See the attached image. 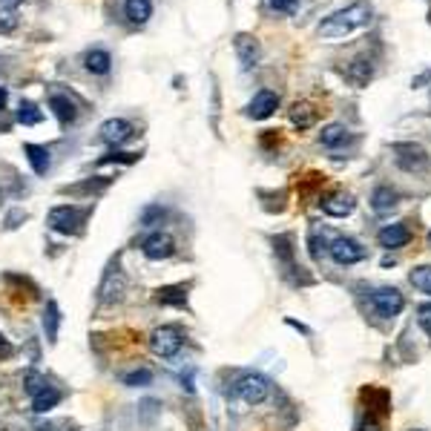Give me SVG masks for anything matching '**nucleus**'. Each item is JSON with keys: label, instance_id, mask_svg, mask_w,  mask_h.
Here are the masks:
<instances>
[{"label": "nucleus", "instance_id": "35", "mask_svg": "<svg viewBox=\"0 0 431 431\" xmlns=\"http://www.w3.org/2000/svg\"><path fill=\"white\" fill-rule=\"evenodd\" d=\"M20 219H26V213H23V210H12V213H9V219H6V228H9V230H15Z\"/></svg>", "mask_w": 431, "mask_h": 431}, {"label": "nucleus", "instance_id": "37", "mask_svg": "<svg viewBox=\"0 0 431 431\" xmlns=\"http://www.w3.org/2000/svg\"><path fill=\"white\" fill-rule=\"evenodd\" d=\"M15 354V348L6 342V339H0V360H6V357H12Z\"/></svg>", "mask_w": 431, "mask_h": 431}, {"label": "nucleus", "instance_id": "21", "mask_svg": "<svg viewBox=\"0 0 431 431\" xmlns=\"http://www.w3.org/2000/svg\"><path fill=\"white\" fill-rule=\"evenodd\" d=\"M49 107L55 110V115H58V121L61 124H69V121H75V104L69 101V95H52L49 98Z\"/></svg>", "mask_w": 431, "mask_h": 431}, {"label": "nucleus", "instance_id": "34", "mask_svg": "<svg viewBox=\"0 0 431 431\" xmlns=\"http://www.w3.org/2000/svg\"><path fill=\"white\" fill-rule=\"evenodd\" d=\"M138 155L136 153H112V155H107V158H101V164H107V161H124V164H133Z\"/></svg>", "mask_w": 431, "mask_h": 431}, {"label": "nucleus", "instance_id": "15", "mask_svg": "<svg viewBox=\"0 0 431 431\" xmlns=\"http://www.w3.org/2000/svg\"><path fill=\"white\" fill-rule=\"evenodd\" d=\"M124 288H126L124 273H121L118 268H115V271H110V273L104 276V285H101V302H115V299H121Z\"/></svg>", "mask_w": 431, "mask_h": 431}, {"label": "nucleus", "instance_id": "31", "mask_svg": "<svg viewBox=\"0 0 431 431\" xmlns=\"http://www.w3.org/2000/svg\"><path fill=\"white\" fill-rule=\"evenodd\" d=\"M18 29V12L15 9H0V35H9Z\"/></svg>", "mask_w": 431, "mask_h": 431}, {"label": "nucleus", "instance_id": "27", "mask_svg": "<svg viewBox=\"0 0 431 431\" xmlns=\"http://www.w3.org/2000/svg\"><path fill=\"white\" fill-rule=\"evenodd\" d=\"M40 110L32 104V101H20V107H18V121L20 124H26V126H35V124H40Z\"/></svg>", "mask_w": 431, "mask_h": 431}, {"label": "nucleus", "instance_id": "14", "mask_svg": "<svg viewBox=\"0 0 431 431\" xmlns=\"http://www.w3.org/2000/svg\"><path fill=\"white\" fill-rule=\"evenodd\" d=\"M23 153H26V158H29V164H32V170L37 172V176H47L49 167H52L49 150H47V147H40V144H26Z\"/></svg>", "mask_w": 431, "mask_h": 431}, {"label": "nucleus", "instance_id": "23", "mask_svg": "<svg viewBox=\"0 0 431 431\" xmlns=\"http://www.w3.org/2000/svg\"><path fill=\"white\" fill-rule=\"evenodd\" d=\"M331 239H333V236H328V230H319V228H314V230H311V236H308V247H311V256H314V259H322V256L328 253V244H331Z\"/></svg>", "mask_w": 431, "mask_h": 431}, {"label": "nucleus", "instance_id": "1", "mask_svg": "<svg viewBox=\"0 0 431 431\" xmlns=\"http://www.w3.org/2000/svg\"><path fill=\"white\" fill-rule=\"evenodd\" d=\"M371 18H374V6L365 4V0H357V4L345 6V9H336L333 15H328V18L319 23V37H325V40L348 37L351 32L368 26Z\"/></svg>", "mask_w": 431, "mask_h": 431}, {"label": "nucleus", "instance_id": "22", "mask_svg": "<svg viewBox=\"0 0 431 431\" xmlns=\"http://www.w3.org/2000/svg\"><path fill=\"white\" fill-rule=\"evenodd\" d=\"M394 204H397V193H394L391 187H377V190H374V196H371V207H374L377 213L391 210Z\"/></svg>", "mask_w": 431, "mask_h": 431}, {"label": "nucleus", "instance_id": "4", "mask_svg": "<svg viewBox=\"0 0 431 431\" xmlns=\"http://www.w3.org/2000/svg\"><path fill=\"white\" fill-rule=\"evenodd\" d=\"M328 256L336 265H357L365 259V247L351 236H333L328 244Z\"/></svg>", "mask_w": 431, "mask_h": 431}, {"label": "nucleus", "instance_id": "16", "mask_svg": "<svg viewBox=\"0 0 431 431\" xmlns=\"http://www.w3.org/2000/svg\"><path fill=\"white\" fill-rule=\"evenodd\" d=\"M345 78H348V83H354V86H368V81L374 78V64L368 58H357V61H351Z\"/></svg>", "mask_w": 431, "mask_h": 431}, {"label": "nucleus", "instance_id": "20", "mask_svg": "<svg viewBox=\"0 0 431 431\" xmlns=\"http://www.w3.org/2000/svg\"><path fill=\"white\" fill-rule=\"evenodd\" d=\"M83 64H86V69H90L93 75H107L110 66H112V58H110L107 49H93V52H86Z\"/></svg>", "mask_w": 431, "mask_h": 431}, {"label": "nucleus", "instance_id": "11", "mask_svg": "<svg viewBox=\"0 0 431 431\" xmlns=\"http://www.w3.org/2000/svg\"><path fill=\"white\" fill-rule=\"evenodd\" d=\"M233 49H236V55H239L242 69H253V66L259 64V40H256V37H250V35H236Z\"/></svg>", "mask_w": 431, "mask_h": 431}, {"label": "nucleus", "instance_id": "8", "mask_svg": "<svg viewBox=\"0 0 431 431\" xmlns=\"http://www.w3.org/2000/svg\"><path fill=\"white\" fill-rule=\"evenodd\" d=\"M141 253L147 259H153V262H161V259H170L172 253H176V242H172L170 233H150L144 242H141Z\"/></svg>", "mask_w": 431, "mask_h": 431}, {"label": "nucleus", "instance_id": "25", "mask_svg": "<svg viewBox=\"0 0 431 431\" xmlns=\"http://www.w3.org/2000/svg\"><path fill=\"white\" fill-rule=\"evenodd\" d=\"M314 118H317V112H314L308 104H293V110H290V121H293L299 129L311 126V124H314Z\"/></svg>", "mask_w": 431, "mask_h": 431}, {"label": "nucleus", "instance_id": "29", "mask_svg": "<svg viewBox=\"0 0 431 431\" xmlns=\"http://www.w3.org/2000/svg\"><path fill=\"white\" fill-rule=\"evenodd\" d=\"M124 382H126V385H133V388H138V385H150V382H153V371H150V368L129 371V374H124Z\"/></svg>", "mask_w": 431, "mask_h": 431}, {"label": "nucleus", "instance_id": "41", "mask_svg": "<svg viewBox=\"0 0 431 431\" xmlns=\"http://www.w3.org/2000/svg\"><path fill=\"white\" fill-rule=\"evenodd\" d=\"M411 431H423V428H411Z\"/></svg>", "mask_w": 431, "mask_h": 431}, {"label": "nucleus", "instance_id": "24", "mask_svg": "<svg viewBox=\"0 0 431 431\" xmlns=\"http://www.w3.org/2000/svg\"><path fill=\"white\" fill-rule=\"evenodd\" d=\"M58 322H61V314H58V305L49 299L47 302V314H43V328H47V339L55 342L58 339Z\"/></svg>", "mask_w": 431, "mask_h": 431}, {"label": "nucleus", "instance_id": "28", "mask_svg": "<svg viewBox=\"0 0 431 431\" xmlns=\"http://www.w3.org/2000/svg\"><path fill=\"white\" fill-rule=\"evenodd\" d=\"M155 299L161 302V305H184V290L182 288H161L158 293H155Z\"/></svg>", "mask_w": 431, "mask_h": 431}, {"label": "nucleus", "instance_id": "18", "mask_svg": "<svg viewBox=\"0 0 431 431\" xmlns=\"http://www.w3.org/2000/svg\"><path fill=\"white\" fill-rule=\"evenodd\" d=\"M58 403H61V391H58L55 385H47L43 391H37V394L32 397V408H35L37 414H47V411L55 408Z\"/></svg>", "mask_w": 431, "mask_h": 431}, {"label": "nucleus", "instance_id": "33", "mask_svg": "<svg viewBox=\"0 0 431 431\" xmlns=\"http://www.w3.org/2000/svg\"><path fill=\"white\" fill-rule=\"evenodd\" d=\"M268 6H271L273 12H285V15H290V12L296 9V0H268Z\"/></svg>", "mask_w": 431, "mask_h": 431}, {"label": "nucleus", "instance_id": "36", "mask_svg": "<svg viewBox=\"0 0 431 431\" xmlns=\"http://www.w3.org/2000/svg\"><path fill=\"white\" fill-rule=\"evenodd\" d=\"M360 431H379V423H377V417H365L362 423H360Z\"/></svg>", "mask_w": 431, "mask_h": 431}, {"label": "nucleus", "instance_id": "2", "mask_svg": "<svg viewBox=\"0 0 431 431\" xmlns=\"http://www.w3.org/2000/svg\"><path fill=\"white\" fill-rule=\"evenodd\" d=\"M236 394L244 406H262L271 397V379L262 374H244L236 382Z\"/></svg>", "mask_w": 431, "mask_h": 431}, {"label": "nucleus", "instance_id": "40", "mask_svg": "<svg viewBox=\"0 0 431 431\" xmlns=\"http://www.w3.org/2000/svg\"><path fill=\"white\" fill-rule=\"evenodd\" d=\"M428 250H431V233H428Z\"/></svg>", "mask_w": 431, "mask_h": 431}, {"label": "nucleus", "instance_id": "3", "mask_svg": "<svg viewBox=\"0 0 431 431\" xmlns=\"http://www.w3.org/2000/svg\"><path fill=\"white\" fill-rule=\"evenodd\" d=\"M83 219H86V210L72 207V204H64V207L49 210L47 225H49L55 233H66V236H69V233H78V230H81Z\"/></svg>", "mask_w": 431, "mask_h": 431}, {"label": "nucleus", "instance_id": "26", "mask_svg": "<svg viewBox=\"0 0 431 431\" xmlns=\"http://www.w3.org/2000/svg\"><path fill=\"white\" fill-rule=\"evenodd\" d=\"M408 279H411V285H414L417 290H423V293L431 296V265H420V268H414Z\"/></svg>", "mask_w": 431, "mask_h": 431}, {"label": "nucleus", "instance_id": "13", "mask_svg": "<svg viewBox=\"0 0 431 431\" xmlns=\"http://www.w3.org/2000/svg\"><path fill=\"white\" fill-rule=\"evenodd\" d=\"M377 239H379V244H382L385 250H397V247H406V244H408L411 233L406 230V225H385V228L377 233Z\"/></svg>", "mask_w": 431, "mask_h": 431}, {"label": "nucleus", "instance_id": "9", "mask_svg": "<svg viewBox=\"0 0 431 431\" xmlns=\"http://www.w3.org/2000/svg\"><path fill=\"white\" fill-rule=\"evenodd\" d=\"M133 138V124L124 118H110L101 124V141L110 147H121L124 141Z\"/></svg>", "mask_w": 431, "mask_h": 431}, {"label": "nucleus", "instance_id": "6", "mask_svg": "<svg viewBox=\"0 0 431 431\" xmlns=\"http://www.w3.org/2000/svg\"><path fill=\"white\" fill-rule=\"evenodd\" d=\"M150 345L153 351L161 357V360H172L182 348V331L172 328V325H164V328H155L153 336H150Z\"/></svg>", "mask_w": 431, "mask_h": 431}, {"label": "nucleus", "instance_id": "10", "mask_svg": "<svg viewBox=\"0 0 431 431\" xmlns=\"http://www.w3.org/2000/svg\"><path fill=\"white\" fill-rule=\"evenodd\" d=\"M276 107H279V95L271 93V90H262V93H256L253 101L247 104V115L256 118V121H265L276 112Z\"/></svg>", "mask_w": 431, "mask_h": 431}, {"label": "nucleus", "instance_id": "12", "mask_svg": "<svg viewBox=\"0 0 431 431\" xmlns=\"http://www.w3.org/2000/svg\"><path fill=\"white\" fill-rule=\"evenodd\" d=\"M354 207H357V201H354L351 193H333V196H328L322 201V210L328 216H333V219H345V216H351Z\"/></svg>", "mask_w": 431, "mask_h": 431}, {"label": "nucleus", "instance_id": "17", "mask_svg": "<svg viewBox=\"0 0 431 431\" xmlns=\"http://www.w3.org/2000/svg\"><path fill=\"white\" fill-rule=\"evenodd\" d=\"M124 15L129 18V23H147L153 18V0H126L124 4Z\"/></svg>", "mask_w": 431, "mask_h": 431}, {"label": "nucleus", "instance_id": "38", "mask_svg": "<svg viewBox=\"0 0 431 431\" xmlns=\"http://www.w3.org/2000/svg\"><path fill=\"white\" fill-rule=\"evenodd\" d=\"M23 0H0V9H18Z\"/></svg>", "mask_w": 431, "mask_h": 431}, {"label": "nucleus", "instance_id": "39", "mask_svg": "<svg viewBox=\"0 0 431 431\" xmlns=\"http://www.w3.org/2000/svg\"><path fill=\"white\" fill-rule=\"evenodd\" d=\"M6 101H9V93L6 86H0V110H6Z\"/></svg>", "mask_w": 431, "mask_h": 431}, {"label": "nucleus", "instance_id": "5", "mask_svg": "<svg viewBox=\"0 0 431 431\" xmlns=\"http://www.w3.org/2000/svg\"><path fill=\"white\" fill-rule=\"evenodd\" d=\"M371 308H374V314L382 317V319H394V317L406 308V299H403V293H400L397 288H379V290H374V296H371Z\"/></svg>", "mask_w": 431, "mask_h": 431}, {"label": "nucleus", "instance_id": "19", "mask_svg": "<svg viewBox=\"0 0 431 431\" xmlns=\"http://www.w3.org/2000/svg\"><path fill=\"white\" fill-rule=\"evenodd\" d=\"M319 141H322V147L336 150V147H342L345 141H348V129H345V124H328L319 133Z\"/></svg>", "mask_w": 431, "mask_h": 431}, {"label": "nucleus", "instance_id": "30", "mask_svg": "<svg viewBox=\"0 0 431 431\" xmlns=\"http://www.w3.org/2000/svg\"><path fill=\"white\" fill-rule=\"evenodd\" d=\"M23 385H26V394H37V391H43V388H47L49 382H47V377H40L37 371H29L26 374V379H23Z\"/></svg>", "mask_w": 431, "mask_h": 431}, {"label": "nucleus", "instance_id": "7", "mask_svg": "<svg viewBox=\"0 0 431 431\" xmlns=\"http://www.w3.org/2000/svg\"><path fill=\"white\" fill-rule=\"evenodd\" d=\"M394 158L406 172H420L428 167V153L420 144H394Z\"/></svg>", "mask_w": 431, "mask_h": 431}, {"label": "nucleus", "instance_id": "32", "mask_svg": "<svg viewBox=\"0 0 431 431\" xmlns=\"http://www.w3.org/2000/svg\"><path fill=\"white\" fill-rule=\"evenodd\" d=\"M417 322L431 336V302H423V305H417Z\"/></svg>", "mask_w": 431, "mask_h": 431}]
</instances>
